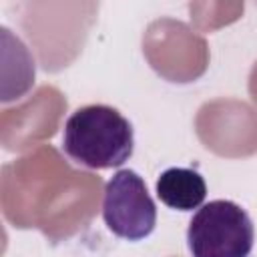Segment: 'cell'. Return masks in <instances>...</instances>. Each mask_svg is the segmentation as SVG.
I'll use <instances>...</instances> for the list:
<instances>
[{"label": "cell", "instance_id": "1", "mask_svg": "<svg viewBox=\"0 0 257 257\" xmlns=\"http://www.w3.org/2000/svg\"><path fill=\"white\" fill-rule=\"evenodd\" d=\"M62 151L86 169L120 167L135 151V131L108 104L78 106L64 122Z\"/></svg>", "mask_w": 257, "mask_h": 257}, {"label": "cell", "instance_id": "3", "mask_svg": "<svg viewBox=\"0 0 257 257\" xmlns=\"http://www.w3.org/2000/svg\"><path fill=\"white\" fill-rule=\"evenodd\" d=\"M102 219L112 235L126 241H143L155 231L157 207L137 171L120 169L106 181Z\"/></svg>", "mask_w": 257, "mask_h": 257}, {"label": "cell", "instance_id": "2", "mask_svg": "<svg viewBox=\"0 0 257 257\" xmlns=\"http://www.w3.org/2000/svg\"><path fill=\"white\" fill-rule=\"evenodd\" d=\"M255 227L249 213L229 199L201 205L187 227L191 257H249Z\"/></svg>", "mask_w": 257, "mask_h": 257}, {"label": "cell", "instance_id": "4", "mask_svg": "<svg viewBox=\"0 0 257 257\" xmlns=\"http://www.w3.org/2000/svg\"><path fill=\"white\" fill-rule=\"evenodd\" d=\"M157 197L169 209L193 211L199 209L207 197V183L195 169L171 167L157 179Z\"/></svg>", "mask_w": 257, "mask_h": 257}]
</instances>
